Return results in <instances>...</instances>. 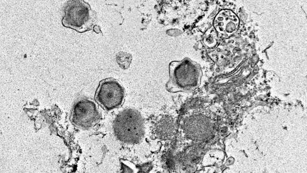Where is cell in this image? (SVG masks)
<instances>
[{
  "mask_svg": "<svg viewBox=\"0 0 307 173\" xmlns=\"http://www.w3.org/2000/svg\"><path fill=\"white\" fill-rule=\"evenodd\" d=\"M169 74L166 88L171 93L193 91L198 86L201 76L199 66L189 58L170 62Z\"/></svg>",
  "mask_w": 307,
  "mask_h": 173,
  "instance_id": "cell-1",
  "label": "cell"
},
{
  "mask_svg": "<svg viewBox=\"0 0 307 173\" xmlns=\"http://www.w3.org/2000/svg\"><path fill=\"white\" fill-rule=\"evenodd\" d=\"M64 15L62 24L78 33L96 30V14L90 5L84 0L68 1L64 7Z\"/></svg>",
  "mask_w": 307,
  "mask_h": 173,
  "instance_id": "cell-2",
  "label": "cell"
},
{
  "mask_svg": "<svg viewBox=\"0 0 307 173\" xmlns=\"http://www.w3.org/2000/svg\"><path fill=\"white\" fill-rule=\"evenodd\" d=\"M144 120L140 113L133 109L120 112L113 122V129L117 139L123 143L135 144L143 138Z\"/></svg>",
  "mask_w": 307,
  "mask_h": 173,
  "instance_id": "cell-3",
  "label": "cell"
},
{
  "mask_svg": "<svg viewBox=\"0 0 307 173\" xmlns=\"http://www.w3.org/2000/svg\"><path fill=\"white\" fill-rule=\"evenodd\" d=\"M101 118L97 103L85 96L78 98L72 109L70 120L75 126L89 129L96 126Z\"/></svg>",
  "mask_w": 307,
  "mask_h": 173,
  "instance_id": "cell-4",
  "label": "cell"
},
{
  "mask_svg": "<svg viewBox=\"0 0 307 173\" xmlns=\"http://www.w3.org/2000/svg\"><path fill=\"white\" fill-rule=\"evenodd\" d=\"M125 91L116 79L110 77L99 82L95 95L96 101L104 110L111 111L121 106L124 101Z\"/></svg>",
  "mask_w": 307,
  "mask_h": 173,
  "instance_id": "cell-5",
  "label": "cell"
},
{
  "mask_svg": "<svg viewBox=\"0 0 307 173\" xmlns=\"http://www.w3.org/2000/svg\"><path fill=\"white\" fill-rule=\"evenodd\" d=\"M239 19L231 11L223 10L216 16L213 21L215 30L222 34H231L238 29Z\"/></svg>",
  "mask_w": 307,
  "mask_h": 173,
  "instance_id": "cell-6",
  "label": "cell"
},
{
  "mask_svg": "<svg viewBox=\"0 0 307 173\" xmlns=\"http://www.w3.org/2000/svg\"><path fill=\"white\" fill-rule=\"evenodd\" d=\"M120 163L122 173L147 172L151 168V164H149L139 166L124 159H120Z\"/></svg>",
  "mask_w": 307,
  "mask_h": 173,
  "instance_id": "cell-7",
  "label": "cell"
}]
</instances>
